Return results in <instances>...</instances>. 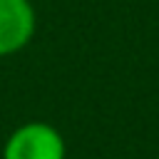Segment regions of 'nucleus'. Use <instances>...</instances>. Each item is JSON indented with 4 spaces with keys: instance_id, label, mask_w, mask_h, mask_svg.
I'll list each match as a JSON object with an SVG mask.
<instances>
[{
    "instance_id": "2",
    "label": "nucleus",
    "mask_w": 159,
    "mask_h": 159,
    "mask_svg": "<svg viewBox=\"0 0 159 159\" xmlns=\"http://www.w3.org/2000/svg\"><path fill=\"white\" fill-rule=\"evenodd\" d=\"M35 7L30 0H0V57L25 50L35 35Z\"/></svg>"
},
{
    "instance_id": "1",
    "label": "nucleus",
    "mask_w": 159,
    "mask_h": 159,
    "mask_svg": "<svg viewBox=\"0 0 159 159\" xmlns=\"http://www.w3.org/2000/svg\"><path fill=\"white\" fill-rule=\"evenodd\" d=\"M65 157H67L65 139L47 122H27L17 127L2 147V159H65Z\"/></svg>"
}]
</instances>
